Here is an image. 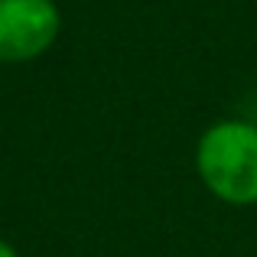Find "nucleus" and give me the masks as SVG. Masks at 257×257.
<instances>
[{"label":"nucleus","mask_w":257,"mask_h":257,"mask_svg":"<svg viewBox=\"0 0 257 257\" xmlns=\"http://www.w3.org/2000/svg\"><path fill=\"white\" fill-rule=\"evenodd\" d=\"M0 257H17V251H13L7 241H0Z\"/></svg>","instance_id":"3"},{"label":"nucleus","mask_w":257,"mask_h":257,"mask_svg":"<svg viewBox=\"0 0 257 257\" xmlns=\"http://www.w3.org/2000/svg\"><path fill=\"white\" fill-rule=\"evenodd\" d=\"M56 33L59 10L52 0H0V62L43 56Z\"/></svg>","instance_id":"2"},{"label":"nucleus","mask_w":257,"mask_h":257,"mask_svg":"<svg viewBox=\"0 0 257 257\" xmlns=\"http://www.w3.org/2000/svg\"><path fill=\"white\" fill-rule=\"evenodd\" d=\"M199 173L218 199L257 202V127L225 120L205 131L199 144Z\"/></svg>","instance_id":"1"}]
</instances>
